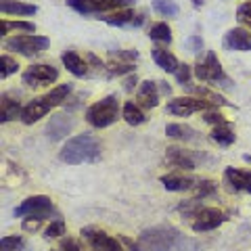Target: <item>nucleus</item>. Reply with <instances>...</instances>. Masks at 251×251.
I'll return each mask as SVG.
<instances>
[{"label":"nucleus","instance_id":"obj_1","mask_svg":"<svg viewBox=\"0 0 251 251\" xmlns=\"http://www.w3.org/2000/svg\"><path fill=\"white\" fill-rule=\"evenodd\" d=\"M61 161L69 166H80V163H92L100 159V143L90 134H77L69 138L65 147L61 149Z\"/></svg>","mask_w":251,"mask_h":251},{"label":"nucleus","instance_id":"obj_2","mask_svg":"<svg viewBox=\"0 0 251 251\" xmlns=\"http://www.w3.org/2000/svg\"><path fill=\"white\" fill-rule=\"evenodd\" d=\"M69 92H72V84H61V86H57V88H52L50 92H46V94H42V97L29 100V103L23 107L21 122L29 126V124H34L38 120H42L46 113H50V109L65 103Z\"/></svg>","mask_w":251,"mask_h":251},{"label":"nucleus","instance_id":"obj_3","mask_svg":"<svg viewBox=\"0 0 251 251\" xmlns=\"http://www.w3.org/2000/svg\"><path fill=\"white\" fill-rule=\"evenodd\" d=\"M143 245H147L153 251H178L186 243V239L178 230L170 228V226H159V228L143 232Z\"/></svg>","mask_w":251,"mask_h":251},{"label":"nucleus","instance_id":"obj_4","mask_svg":"<svg viewBox=\"0 0 251 251\" xmlns=\"http://www.w3.org/2000/svg\"><path fill=\"white\" fill-rule=\"evenodd\" d=\"M117 117H120V100L115 94H109L103 100L86 109V122L94 128H107L117 122Z\"/></svg>","mask_w":251,"mask_h":251},{"label":"nucleus","instance_id":"obj_5","mask_svg":"<svg viewBox=\"0 0 251 251\" xmlns=\"http://www.w3.org/2000/svg\"><path fill=\"white\" fill-rule=\"evenodd\" d=\"M50 40L44 36H31V34H25V36H15V38H9L4 42V49L6 50H15L23 54V57H36L40 54L42 50L49 49Z\"/></svg>","mask_w":251,"mask_h":251},{"label":"nucleus","instance_id":"obj_6","mask_svg":"<svg viewBox=\"0 0 251 251\" xmlns=\"http://www.w3.org/2000/svg\"><path fill=\"white\" fill-rule=\"evenodd\" d=\"M15 216L17 218H36V220H46L50 216H59L57 209H54L50 197H44V195H36V197H29L21 203V205L15 209Z\"/></svg>","mask_w":251,"mask_h":251},{"label":"nucleus","instance_id":"obj_7","mask_svg":"<svg viewBox=\"0 0 251 251\" xmlns=\"http://www.w3.org/2000/svg\"><path fill=\"white\" fill-rule=\"evenodd\" d=\"M132 2L134 0H67V4L82 15H103L109 11H122Z\"/></svg>","mask_w":251,"mask_h":251},{"label":"nucleus","instance_id":"obj_8","mask_svg":"<svg viewBox=\"0 0 251 251\" xmlns=\"http://www.w3.org/2000/svg\"><path fill=\"white\" fill-rule=\"evenodd\" d=\"M195 75L199 77L201 82H216V84H228V77H226L222 65L214 52H207L205 61H199L197 67H195Z\"/></svg>","mask_w":251,"mask_h":251},{"label":"nucleus","instance_id":"obj_9","mask_svg":"<svg viewBox=\"0 0 251 251\" xmlns=\"http://www.w3.org/2000/svg\"><path fill=\"white\" fill-rule=\"evenodd\" d=\"M211 107H218L214 103H209L205 99H193V97H180L174 99L168 103V111L172 115H178V117H188L197 111H203V109H211Z\"/></svg>","mask_w":251,"mask_h":251},{"label":"nucleus","instance_id":"obj_10","mask_svg":"<svg viewBox=\"0 0 251 251\" xmlns=\"http://www.w3.org/2000/svg\"><path fill=\"white\" fill-rule=\"evenodd\" d=\"M23 84L25 86H49L52 82H57L59 72L52 65H31L23 72Z\"/></svg>","mask_w":251,"mask_h":251},{"label":"nucleus","instance_id":"obj_11","mask_svg":"<svg viewBox=\"0 0 251 251\" xmlns=\"http://www.w3.org/2000/svg\"><path fill=\"white\" fill-rule=\"evenodd\" d=\"M82 237L88 241V245L94 249V251H122V245L120 241L109 237L105 230H99V228H82Z\"/></svg>","mask_w":251,"mask_h":251},{"label":"nucleus","instance_id":"obj_12","mask_svg":"<svg viewBox=\"0 0 251 251\" xmlns=\"http://www.w3.org/2000/svg\"><path fill=\"white\" fill-rule=\"evenodd\" d=\"M224 214L216 207H201L197 214H195V222H193V230L195 232H207L218 228L220 224L224 222Z\"/></svg>","mask_w":251,"mask_h":251},{"label":"nucleus","instance_id":"obj_13","mask_svg":"<svg viewBox=\"0 0 251 251\" xmlns=\"http://www.w3.org/2000/svg\"><path fill=\"white\" fill-rule=\"evenodd\" d=\"M224 182L228 184V191H245L251 195V172L237 170V168H226Z\"/></svg>","mask_w":251,"mask_h":251},{"label":"nucleus","instance_id":"obj_14","mask_svg":"<svg viewBox=\"0 0 251 251\" xmlns=\"http://www.w3.org/2000/svg\"><path fill=\"white\" fill-rule=\"evenodd\" d=\"M224 46L230 50H241V52H247L251 50V34L247 29H241V27H234L230 29L224 38Z\"/></svg>","mask_w":251,"mask_h":251},{"label":"nucleus","instance_id":"obj_15","mask_svg":"<svg viewBox=\"0 0 251 251\" xmlns=\"http://www.w3.org/2000/svg\"><path fill=\"white\" fill-rule=\"evenodd\" d=\"M159 97H161V88H159V82H153V80H147L140 84L138 88V103L151 109L159 105Z\"/></svg>","mask_w":251,"mask_h":251},{"label":"nucleus","instance_id":"obj_16","mask_svg":"<svg viewBox=\"0 0 251 251\" xmlns=\"http://www.w3.org/2000/svg\"><path fill=\"white\" fill-rule=\"evenodd\" d=\"M109 25H117V27H122V25H128V27H138V25H143V21H145V15L143 13H134V11H117L113 15H109V17H103Z\"/></svg>","mask_w":251,"mask_h":251},{"label":"nucleus","instance_id":"obj_17","mask_svg":"<svg viewBox=\"0 0 251 251\" xmlns=\"http://www.w3.org/2000/svg\"><path fill=\"white\" fill-rule=\"evenodd\" d=\"M74 128V120H69L67 115H54L50 117L49 126H46V132H49L50 140H59L63 136H67Z\"/></svg>","mask_w":251,"mask_h":251},{"label":"nucleus","instance_id":"obj_18","mask_svg":"<svg viewBox=\"0 0 251 251\" xmlns=\"http://www.w3.org/2000/svg\"><path fill=\"white\" fill-rule=\"evenodd\" d=\"M23 109H21V103L17 99H13L9 92L2 94V99H0V122L6 124L11 120H17V117H21Z\"/></svg>","mask_w":251,"mask_h":251},{"label":"nucleus","instance_id":"obj_19","mask_svg":"<svg viewBox=\"0 0 251 251\" xmlns=\"http://www.w3.org/2000/svg\"><path fill=\"white\" fill-rule=\"evenodd\" d=\"M63 65H65L69 72H72L75 77H84V75H88V63H86L80 54H77L75 50H67V52H63Z\"/></svg>","mask_w":251,"mask_h":251},{"label":"nucleus","instance_id":"obj_20","mask_svg":"<svg viewBox=\"0 0 251 251\" xmlns=\"http://www.w3.org/2000/svg\"><path fill=\"white\" fill-rule=\"evenodd\" d=\"M168 161H170V166L172 168H176V170H195V159L188 153H184L182 149H178V147H170L168 149Z\"/></svg>","mask_w":251,"mask_h":251},{"label":"nucleus","instance_id":"obj_21","mask_svg":"<svg viewBox=\"0 0 251 251\" xmlns=\"http://www.w3.org/2000/svg\"><path fill=\"white\" fill-rule=\"evenodd\" d=\"M0 11L4 15H34L38 13V6L21 0H0Z\"/></svg>","mask_w":251,"mask_h":251},{"label":"nucleus","instance_id":"obj_22","mask_svg":"<svg viewBox=\"0 0 251 251\" xmlns=\"http://www.w3.org/2000/svg\"><path fill=\"white\" fill-rule=\"evenodd\" d=\"M153 61L163 69V72H170V74H176L178 67H180L178 59L166 49H153Z\"/></svg>","mask_w":251,"mask_h":251},{"label":"nucleus","instance_id":"obj_23","mask_svg":"<svg viewBox=\"0 0 251 251\" xmlns=\"http://www.w3.org/2000/svg\"><path fill=\"white\" fill-rule=\"evenodd\" d=\"M161 182L168 191H191V188H195V184H197L199 180L184 178V176H163Z\"/></svg>","mask_w":251,"mask_h":251},{"label":"nucleus","instance_id":"obj_24","mask_svg":"<svg viewBox=\"0 0 251 251\" xmlns=\"http://www.w3.org/2000/svg\"><path fill=\"white\" fill-rule=\"evenodd\" d=\"M211 140L222 147H230L234 140H237V134L232 132L230 124H222V126H216L214 132H211Z\"/></svg>","mask_w":251,"mask_h":251},{"label":"nucleus","instance_id":"obj_25","mask_svg":"<svg viewBox=\"0 0 251 251\" xmlns=\"http://www.w3.org/2000/svg\"><path fill=\"white\" fill-rule=\"evenodd\" d=\"M124 120L128 122L130 126H140V124L145 122V113L140 111L138 105H134V103L130 100V103L124 105Z\"/></svg>","mask_w":251,"mask_h":251},{"label":"nucleus","instance_id":"obj_26","mask_svg":"<svg viewBox=\"0 0 251 251\" xmlns=\"http://www.w3.org/2000/svg\"><path fill=\"white\" fill-rule=\"evenodd\" d=\"M166 134L172 138H178V140H191V138H195V130L188 128V126H182V124H170L166 128Z\"/></svg>","mask_w":251,"mask_h":251},{"label":"nucleus","instance_id":"obj_27","mask_svg":"<svg viewBox=\"0 0 251 251\" xmlns=\"http://www.w3.org/2000/svg\"><path fill=\"white\" fill-rule=\"evenodd\" d=\"M149 38H151V40H157V42L170 44L172 42V29L168 27V23H155V25L149 29Z\"/></svg>","mask_w":251,"mask_h":251},{"label":"nucleus","instance_id":"obj_28","mask_svg":"<svg viewBox=\"0 0 251 251\" xmlns=\"http://www.w3.org/2000/svg\"><path fill=\"white\" fill-rule=\"evenodd\" d=\"M153 9L161 17H176L178 15V4L174 0H153Z\"/></svg>","mask_w":251,"mask_h":251},{"label":"nucleus","instance_id":"obj_29","mask_svg":"<svg viewBox=\"0 0 251 251\" xmlns=\"http://www.w3.org/2000/svg\"><path fill=\"white\" fill-rule=\"evenodd\" d=\"M191 92L197 94L199 99L209 100V103H214V105H226V100L220 97L218 92H211V90H207V88H197V86H195V88H191Z\"/></svg>","mask_w":251,"mask_h":251},{"label":"nucleus","instance_id":"obj_30","mask_svg":"<svg viewBox=\"0 0 251 251\" xmlns=\"http://www.w3.org/2000/svg\"><path fill=\"white\" fill-rule=\"evenodd\" d=\"M9 29H21V31H36V25L29 21H2V34Z\"/></svg>","mask_w":251,"mask_h":251},{"label":"nucleus","instance_id":"obj_31","mask_svg":"<svg viewBox=\"0 0 251 251\" xmlns=\"http://www.w3.org/2000/svg\"><path fill=\"white\" fill-rule=\"evenodd\" d=\"M0 65H2V69H0V77H9L11 74H15V72H17V69H19L17 61L11 59L9 54H4V57L0 59Z\"/></svg>","mask_w":251,"mask_h":251},{"label":"nucleus","instance_id":"obj_32","mask_svg":"<svg viewBox=\"0 0 251 251\" xmlns=\"http://www.w3.org/2000/svg\"><path fill=\"white\" fill-rule=\"evenodd\" d=\"M214 191H216V184L211 182V180H199L197 184H195V195L197 197H209V195H214Z\"/></svg>","mask_w":251,"mask_h":251},{"label":"nucleus","instance_id":"obj_33","mask_svg":"<svg viewBox=\"0 0 251 251\" xmlns=\"http://www.w3.org/2000/svg\"><path fill=\"white\" fill-rule=\"evenodd\" d=\"M61 234H65V222H63V220H54L49 228H46L44 237L46 239H57V237H61Z\"/></svg>","mask_w":251,"mask_h":251},{"label":"nucleus","instance_id":"obj_34","mask_svg":"<svg viewBox=\"0 0 251 251\" xmlns=\"http://www.w3.org/2000/svg\"><path fill=\"white\" fill-rule=\"evenodd\" d=\"M237 19H239V23H243L245 27H249V29H251V0H249V2H245V4H241V6H239V11H237Z\"/></svg>","mask_w":251,"mask_h":251},{"label":"nucleus","instance_id":"obj_35","mask_svg":"<svg viewBox=\"0 0 251 251\" xmlns=\"http://www.w3.org/2000/svg\"><path fill=\"white\" fill-rule=\"evenodd\" d=\"M21 245H23V239H21V237H4L2 241H0V247H2V251H4V249L17 251Z\"/></svg>","mask_w":251,"mask_h":251},{"label":"nucleus","instance_id":"obj_36","mask_svg":"<svg viewBox=\"0 0 251 251\" xmlns=\"http://www.w3.org/2000/svg\"><path fill=\"white\" fill-rule=\"evenodd\" d=\"M176 80H178L180 84H182V86H188V82H191V67H188L186 63H184V65H180V67H178V72H176Z\"/></svg>","mask_w":251,"mask_h":251},{"label":"nucleus","instance_id":"obj_37","mask_svg":"<svg viewBox=\"0 0 251 251\" xmlns=\"http://www.w3.org/2000/svg\"><path fill=\"white\" fill-rule=\"evenodd\" d=\"M186 49L188 52H193V54H197L201 49H203V40H201V36H191L186 40Z\"/></svg>","mask_w":251,"mask_h":251},{"label":"nucleus","instance_id":"obj_38","mask_svg":"<svg viewBox=\"0 0 251 251\" xmlns=\"http://www.w3.org/2000/svg\"><path fill=\"white\" fill-rule=\"evenodd\" d=\"M205 122H207V124H216V126L228 124V122H226V117L220 113V111H207V113H205Z\"/></svg>","mask_w":251,"mask_h":251},{"label":"nucleus","instance_id":"obj_39","mask_svg":"<svg viewBox=\"0 0 251 251\" xmlns=\"http://www.w3.org/2000/svg\"><path fill=\"white\" fill-rule=\"evenodd\" d=\"M61 249H63V251H80L77 243L72 241V239H63V241H61Z\"/></svg>","mask_w":251,"mask_h":251},{"label":"nucleus","instance_id":"obj_40","mask_svg":"<svg viewBox=\"0 0 251 251\" xmlns=\"http://www.w3.org/2000/svg\"><path fill=\"white\" fill-rule=\"evenodd\" d=\"M40 222H42V220H25V222H23V228H25V230H36L38 228V226H40Z\"/></svg>","mask_w":251,"mask_h":251},{"label":"nucleus","instance_id":"obj_41","mask_svg":"<svg viewBox=\"0 0 251 251\" xmlns=\"http://www.w3.org/2000/svg\"><path fill=\"white\" fill-rule=\"evenodd\" d=\"M136 86V75H132V77H128V80H126V90H132Z\"/></svg>","mask_w":251,"mask_h":251},{"label":"nucleus","instance_id":"obj_42","mask_svg":"<svg viewBox=\"0 0 251 251\" xmlns=\"http://www.w3.org/2000/svg\"><path fill=\"white\" fill-rule=\"evenodd\" d=\"M203 2H205V0H193L195 6H203Z\"/></svg>","mask_w":251,"mask_h":251},{"label":"nucleus","instance_id":"obj_43","mask_svg":"<svg viewBox=\"0 0 251 251\" xmlns=\"http://www.w3.org/2000/svg\"><path fill=\"white\" fill-rule=\"evenodd\" d=\"M4 251H9V249H4Z\"/></svg>","mask_w":251,"mask_h":251}]
</instances>
